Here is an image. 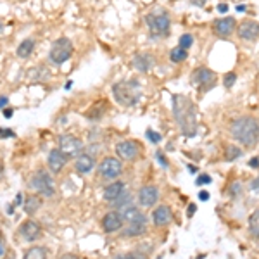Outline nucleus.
I'll return each mask as SVG.
<instances>
[{
  "instance_id": "obj_36",
  "label": "nucleus",
  "mask_w": 259,
  "mask_h": 259,
  "mask_svg": "<svg viewBox=\"0 0 259 259\" xmlns=\"http://www.w3.org/2000/svg\"><path fill=\"white\" fill-rule=\"evenodd\" d=\"M251 190H253V192H256V194H259V175L253 180V182H251Z\"/></svg>"
},
{
  "instance_id": "obj_21",
  "label": "nucleus",
  "mask_w": 259,
  "mask_h": 259,
  "mask_svg": "<svg viewBox=\"0 0 259 259\" xmlns=\"http://www.w3.org/2000/svg\"><path fill=\"white\" fill-rule=\"evenodd\" d=\"M123 194H125V183L112 182L111 185H107L106 189H104V201L114 202V201H118Z\"/></svg>"
},
{
  "instance_id": "obj_23",
  "label": "nucleus",
  "mask_w": 259,
  "mask_h": 259,
  "mask_svg": "<svg viewBox=\"0 0 259 259\" xmlns=\"http://www.w3.org/2000/svg\"><path fill=\"white\" fill-rule=\"evenodd\" d=\"M33 50H35V40H33V38H24L19 43V47H17L16 54L19 55L21 59H26V57H29V55L33 54Z\"/></svg>"
},
{
  "instance_id": "obj_43",
  "label": "nucleus",
  "mask_w": 259,
  "mask_h": 259,
  "mask_svg": "<svg viewBox=\"0 0 259 259\" xmlns=\"http://www.w3.org/2000/svg\"><path fill=\"white\" fill-rule=\"evenodd\" d=\"M199 199H201V201H209V192H206V190H202L201 194H199Z\"/></svg>"
},
{
  "instance_id": "obj_6",
  "label": "nucleus",
  "mask_w": 259,
  "mask_h": 259,
  "mask_svg": "<svg viewBox=\"0 0 259 259\" xmlns=\"http://www.w3.org/2000/svg\"><path fill=\"white\" fill-rule=\"evenodd\" d=\"M71 54H73V43H71L69 38L61 36V38H57L52 42L50 52H48V59H50L54 64L61 66L71 57Z\"/></svg>"
},
{
  "instance_id": "obj_16",
  "label": "nucleus",
  "mask_w": 259,
  "mask_h": 259,
  "mask_svg": "<svg viewBox=\"0 0 259 259\" xmlns=\"http://www.w3.org/2000/svg\"><path fill=\"white\" fill-rule=\"evenodd\" d=\"M67 159H69V157H67L61 149H52L50 154H48L47 164H48V168H50L52 173H61L62 168L66 166Z\"/></svg>"
},
{
  "instance_id": "obj_18",
  "label": "nucleus",
  "mask_w": 259,
  "mask_h": 259,
  "mask_svg": "<svg viewBox=\"0 0 259 259\" xmlns=\"http://www.w3.org/2000/svg\"><path fill=\"white\" fill-rule=\"evenodd\" d=\"M123 227V218L119 213L111 211L102 218V228L106 234H114V232L121 230Z\"/></svg>"
},
{
  "instance_id": "obj_24",
  "label": "nucleus",
  "mask_w": 259,
  "mask_h": 259,
  "mask_svg": "<svg viewBox=\"0 0 259 259\" xmlns=\"http://www.w3.org/2000/svg\"><path fill=\"white\" fill-rule=\"evenodd\" d=\"M145 232H147L145 223H130L128 227L123 230V235H125V237H140Z\"/></svg>"
},
{
  "instance_id": "obj_17",
  "label": "nucleus",
  "mask_w": 259,
  "mask_h": 259,
  "mask_svg": "<svg viewBox=\"0 0 259 259\" xmlns=\"http://www.w3.org/2000/svg\"><path fill=\"white\" fill-rule=\"evenodd\" d=\"M21 235L26 239V242H35V240H38V237L42 235V227H40V223H36V221L28 220L21 225Z\"/></svg>"
},
{
  "instance_id": "obj_19",
  "label": "nucleus",
  "mask_w": 259,
  "mask_h": 259,
  "mask_svg": "<svg viewBox=\"0 0 259 259\" xmlns=\"http://www.w3.org/2000/svg\"><path fill=\"white\" fill-rule=\"evenodd\" d=\"M93 166H95V161L86 152H81L80 156L76 157V161H74V170L81 173V175H88V173L93 170Z\"/></svg>"
},
{
  "instance_id": "obj_30",
  "label": "nucleus",
  "mask_w": 259,
  "mask_h": 259,
  "mask_svg": "<svg viewBox=\"0 0 259 259\" xmlns=\"http://www.w3.org/2000/svg\"><path fill=\"white\" fill-rule=\"evenodd\" d=\"M112 204H114L118 209H123V208H126V206L133 204V202H131V195L125 192V194L121 195V197L118 199V201H114V202H112Z\"/></svg>"
},
{
  "instance_id": "obj_28",
  "label": "nucleus",
  "mask_w": 259,
  "mask_h": 259,
  "mask_svg": "<svg viewBox=\"0 0 259 259\" xmlns=\"http://www.w3.org/2000/svg\"><path fill=\"white\" fill-rule=\"evenodd\" d=\"M239 157H242V149L237 147V145L234 144H228L227 147H225V159L227 161H235L239 159Z\"/></svg>"
},
{
  "instance_id": "obj_47",
  "label": "nucleus",
  "mask_w": 259,
  "mask_h": 259,
  "mask_svg": "<svg viewBox=\"0 0 259 259\" xmlns=\"http://www.w3.org/2000/svg\"><path fill=\"white\" fill-rule=\"evenodd\" d=\"M189 170H190V173H197V168H194V166H190V164H189Z\"/></svg>"
},
{
  "instance_id": "obj_31",
  "label": "nucleus",
  "mask_w": 259,
  "mask_h": 259,
  "mask_svg": "<svg viewBox=\"0 0 259 259\" xmlns=\"http://www.w3.org/2000/svg\"><path fill=\"white\" fill-rule=\"evenodd\" d=\"M235 81H237V73H234V71H232V73H227L223 76V86L225 88H232V86L235 85Z\"/></svg>"
},
{
  "instance_id": "obj_37",
  "label": "nucleus",
  "mask_w": 259,
  "mask_h": 259,
  "mask_svg": "<svg viewBox=\"0 0 259 259\" xmlns=\"http://www.w3.org/2000/svg\"><path fill=\"white\" fill-rule=\"evenodd\" d=\"M0 137H2V138L14 137V131H10L9 128H0Z\"/></svg>"
},
{
  "instance_id": "obj_27",
  "label": "nucleus",
  "mask_w": 259,
  "mask_h": 259,
  "mask_svg": "<svg viewBox=\"0 0 259 259\" xmlns=\"http://www.w3.org/2000/svg\"><path fill=\"white\" fill-rule=\"evenodd\" d=\"M249 234L254 239H259V208L254 209V213L249 216Z\"/></svg>"
},
{
  "instance_id": "obj_49",
  "label": "nucleus",
  "mask_w": 259,
  "mask_h": 259,
  "mask_svg": "<svg viewBox=\"0 0 259 259\" xmlns=\"http://www.w3.org/2000/svg\"><path fill=\"white\" fill-rule=\"evenodd\" d=\"M2 253H3V247H2V242H0V256H2Z\"/></svg>"
},
{
  "instance_id": "obj_12",
  "label": "nucleus",
  "mask_w": 259,
  "mask_h": 259,
  "mask_svg": "<svg viewBox=\"0 0 259 259\" xmlns=\"http://www.w3.org/2000/svg\"><path fill=\"white\" fill-rule=\"evenodd\" d=\"M237 29V21H235V17H221V19H216L213 22V31H215L216 36H220V38H228V36H232V33Z\"/></svg>"
},
{
  "instance_id": "obj_48",
  "label": "nucleus",
  "mask_w": 259,
  "mask_h": 259,
  "mask_svg": "<svg viewBox=\"0 0 259 259\" xmlns=\"http://www.w3.org/2000/svg\"><path fill=\"white\" fill-rule=\"evenodd\" d=\"M2 31H3V22L0 21V33H2Z\"/></svg>"
},
{
  "instance_id": "obj_41",
  "label": "nucleus",
  "mask_w": 259,
  "mask_h": 259,
  "mask_svg": "<svg viewBox=\"0 0 259 259\" xmlns=\"http://www.w3.org/2000/svg\"><path fill=\"white\" fill-rule=\"evenodd\" d=\"M249 166L251 168H258L259 170V157H253V159L249 161Z\"/></svg>"
},
{
  "instance_id": "obj_32",
  "label": "nucleus",
  "mask_w": 259,
  "mask_h": 259,
  "mask_svg": "<svg viewBox=\"0 0 259 259\" xmlns=\"http://www.w3.org/2000/svg\"><path fill=\"white\" fill-rule=\"evenodd\" d=\"M145 137H147L149 140H151V144H159V142H161V138H163L159 133H156V131L151 130V128H149L147 131H145Z\"/></svg>"
},
{
  "instance_id": "obj_7",
  "label": "nucleus",
  "mask_w": 259,
  "mask_h": 259,
  "mask_svg": "<svg viewBox=\"0 0 259 259\" xmlns=\"http://www.w3.org/2000/svg\"><path fill=\"white\" fill-rule=\"evenodd\" d=\"M31 187L40 195H43V197H52V195L55 194L54 180H52L50 173L45 171V170H38V171L35 173V175H33Z\"/></svg>"
},
{
  "instance_id": "obj_1",
  "label": "nucleus",
  "mask_w": 259,
  "mask_h": 259,
  "mask_svg": "<svg viewBox=\"0 0 259 259\" xmlns=\"http://www.w3.org/2000/svg\"><path fill=\"white\" fill-rule=\"evenodd\" d=\"M173 116H175L176 125L180 126L182 133L185 137H194L197 133V109L192 99H189L187 95H173Z\"/></svg>"
},
{
  "instance_id": "obj_13",
  "label": "nucleus",
  "mask_w": 259,
  "mask_h": 259,
  "mask_svg": "<svg viewBox=\"0 0 259 259\" xmlns=\"http://www.w3.org/2000/svg\"><path fill=\"white\" fill-rule=\"evenodd\" d=\"M131 66L140 73H147L156 66V55L151 54V52H138L131 59Z\"/></svg>"
},
{
  "instance_id": "obj_33",
  "label": "nucleus",
  "mask_w": 259,
  "mask_h": 259,
  "mask_svg": "<svg viewBox=\"0 0 259 259\" xmlns=\"http://www.w3.org/2000/svg\"><path fill=\"white\" fill-rule=\"evenodd\" d=\"M112 259H145V258L137 253H123V254H116Z\"/></svg>"
},
{
  "instance_id": "obj_9",
  "label": "nucleus",
  "mask_w": 259,
  "mask_h": 259,
  "mask_svg": "<svg viewBox=\"0 0 259 259\" xmlns=\"http://www.w3.org/2000/svg\"><path fill=\"white\" fill-rule=\"evenodd\" d=\"M99 173L106 180H116L123 173V163L118 157H106L99 164Z\"/></svg>"
},
{
  "instance_id": "obj_10",
  "label": "nucleus",
  "mask_w": 259,
  "mask_h": 259,
  "mask_svg": "<svg viewBox=\"0 0 259 259\" xmlns=\"http://www.w3.org/2000/svg\"><path fill=\"white\" fill-rule=\"evenodd\" d=\"M140 144L137 140H123L116 144V154L121 161H135L140 157Z\"/></svg>"
},
{
  "instance_id": "obj_25",
  "label": "nucleus",
  "mask_w": 259,
  "mask_h": 259,
  "mask_svg": "<svg viewBox=\"0 0 259 259\" xmlns=\"http://www.w3.org/2000/svg\"><path fill=\"white\" fill-rule=\"evenodd\" d=\"M22 259H47V249L42 246H33L26 251Z\"/></svg>"
},
{
  "instance_id": "obj_5",
  "label": "nucleus",
  "mask_w": 259,
  "mask_h": 259,
  "mask_svg": "<svg viewBox=\"0 0 259 259\" xmlns=\"http://www.w3.org/2000/svg\"><path fill=\"white\" fill-rule=\"evenodd\" d=\"M190 81H192V83L197 86L199 92L204 93V92H209V90L215 88V86H216L218 74L213 69H209V67L199 66L197 69H194Z\"/></svg>"
},
{
  "instance_id": "obj_4",
  "label": "nucleus",
  "mask_w": 259,
  "mask_h": 259,
  "mask_svg": "<svg viewBox=\"0 0 259 259\" xmlns=\"http://www.w3.org/2000/svg\"><path fill=\"white\" fill-rule=\"evenodd\" d=\"M145 24L152 38H166L171 31V19L166 12H151L145 16Z\"/></svg>"
},
{
  "instance_id": "obj_11",
  "label": "nucleus",
  "mask_w": 259,
  "mask_h": 259,
  "mask_svg": "<svg viewBox=\"0 0 259 259\" xmlns=\"http://www.w3.org/2000/svg\"><path fill=\"white\" fill-rule=\"evenodd\" d=\"M237 35L240 40L246 42H256L259 38V22L253 19H244L237 26Z\"/></svg>"
},
{
  "instance_id": "obj_38",
  "label": "nucleus",
  "mask_w": 259,
  "mask_h": 259,
  "mask_svg": "<svg viewBox=\"0 0 259 259\" xmlns=\"http://www.w3.org/2000/svg\"><path fill=\"white\" fill-rule=\"evenodd\" d=\"M156 156H157V161H159V163L163 164L164 168H168V166H170V163H168V159H166V157L163 156V154H161V152H157Z\"/></svg>"
},
{
  "instance_id": "obj_42",
  "label": "nucleus",
  "mask_w": 259,
  "mask_h": 259,
  "mask_svg": "<svg viewBox=\"0 0 259 259\" xmlns=\"http://www.w3.org/2000/svg\"><path fill=\"white\" fill-rule=\"evenodd\" d=\"M7 104H9V99H7L5 95H2V97H0V109H3V107L7 106Z\"/></svg>"
},
{
  "instance_id": "obj_8",
  "label": "nucleus",
  "mask_w": 259,
  "mask_h": 259,
  "mask_svg": "<svg viewBox=\"0 0 259 259\" xmlns=\"http://www.w3.org/2000/svg\"><path fill=\"white\" fill-rule=\"evenodd\" d=\"M59 149H61L67 157H78L83 152V142L78 137H74V135L66 133L59 137Z\"/></svg>"
},
{
  "instance_id": "obj_39",
  "label": "nucleus",
  "mask_w": 259,
  "mask_h": 259,
  "mask_svg": "<svg viewBox=\"0 0 259 259\" xmlns=\"http://www.w3.org/2000/svg\"><path fill=\"white\" fill-rule=\"evenodd\" d=\"M195 211H197V206H195V204H190L189 209H187V216L192 218V216L195 215Z\"/></svg>"
},
{
  "instance_id": "obj_44",
  "label": "nucleus",
  "mask_w": 259,
  "mask_h": 259,
  "mask_svg": "<svg viewBox=\"0 0 259 259\" xmlns=\"http://www.w3.org/2000/svg\"><path fill=\"white\" fill-rule=\"evenodd\" d=\"M12 114H14V111H12V109H3V116H5L7 119H9V118H12Z\"/></svg>"
},
{
  "instance_id": "obj_29",
  "label": "nucleus",
  "mask_w": 259,
  "mask_h": 259,
  "mask_svg": "<svg viewBox=\"0 0 259 259\" xmlns=\"http://www.w3.org/2000/svg\"><path fill=\"white\" fill-rule=\"evenodd\" d=\"M192 45H194V36L190 35V33H185V35L180 36L178 47H182V48H185V50H189V48L192 47Z\"/></svg>"
},
{
  "instance_id": "obj_14",
  "label": "nucleus",
  "mask_w": 259,
  "mask_h": 259,
  "mask_svg": "<svg viewBox=\"0 0 259 259\" xmlns=\"http://www.w3.org/2000/svg\"><path fill=\"white\" fill-rule=\"evenodd\" d=\"M159 201V190L156 185H144L138 190V204L142 208H152Z\"/></svg>"
},
{
  "instance_id": "obj_50",
  "label": "nucleus",
  "mask_w": 259,
  "mask_h": 259,
  "mask_svg": "<svg viewBox=\"0 0 259 259\" xmlns=\"http://www.w3.org/2000/svg\"><path fill=\"white\" fill-rule=\"evenodd\" d=\"M10 259H12V258H10Z\"/></svg>"
},
{
  "instance_id": "obj_40",
  "label": "nucleus",
  "mask_w": 259,
  "mask_h": 259,
  "mask_svg": "<svg viewBox=\"0 0 259 259\" xmlns=\"http://www.w3.org/2000/svg\"><path fill=\"white\" fill-rule=\"evenodd\" d=\"M208 0H190V5H195V7H204V3Z\"/></svg>"
},
{
  "instance_id": "obj_35",
  "label": "nucleus",
  "mask_w": 259,
  "mask_h": 259,
  "mask_svg": "<svg viewBox=\"0 0 259 259\" xmlns=\"http://www.w3.org/2000/svg\"><path fill=\"white\" fill-rule=\"evenodd\" d=\"M211 182H213V178L209 175H201L195 183H197V185H204V183H211Z\"/></svg>"
},
{
  "instance_id": "obj_34",
  "label": "nucleus",
  "mask_w": 259,
  "mask_h": 259,
  "mask_svg": "<svg viewBox=\"0 0 259 259\" xmlns=\"http://www.w3.org/2000/svg\"><path fill=\"white\" fill-rule=\"evenodd\" d=\"M240 190H242V185H240V182H235L234 185L230 187V195L232 197H237L240 194Z\"/></svg>"
},
{
  "instance_id": "obj_15",
  "label": "nucleus",
  "mask_w": 259,
  "mask_h": 259,
  "mask_svg": "<svg viewBox=\"0 0 259 259\" xmlns=\"http://www.w3.org/2000/svg\"><path fill=\"white\" fill-rule=\"evenodd\" d=\"M119 215H121L123 221H126L128 225L130 223H147V218H145L144 213H142L135 204H130V206H126V208L119 209Z\"/></svg>"
},
{
  "instance_id": "obj_46",
  "label": "nucleus",
  "mask_w": 259,
  "mask_h": 259,
  "mask_svg": "<svg viewBox=\"0 0 259 259\" xmlns=\"http://www.w3.org/2000/svg\"><path fill=\"white\" fill-rule=\"evenodd\" d=\"M59 259H78L76 256H73V254H62Z\"/></svg>"
},
{
  "instance_id": "obj_2",
  "label": "nucleus",
  "mask_w": 259,
  "mask_h": 259,
  "mask_svg": "<svg viewBox=\"0 0 259 259\" xmlns=\"http://www.w3.org/2000/svg\"><path fill=\"white\" fill-rule=\"evenodd\" d=\"M232 138L246 149H253L259 144V121L253 116H240L230 125Z\"/></svg>"
},
{
  "instance_id": "obj_22",
  "label": "nucleus",
  "mask_w": 259,
  "mask_h": 259,
  "mask_svg": "<svg viewBox=\"0 0 259 259\" xmlns=\"http://www.w3.org/2000/svg\"><path fill=\"white\" fill-rule=\"evenodd\" d=\"M40 208H42V199H40L38 195H28V197L24 199V204H22L24 213H28V215H35Z\"/></svg>"
},
{
  "instance_id": "obj_20",
  "label": "nucleus",
  "mask_w": 259,
  "mask_h": 259,
  "mask_svg": "<svg viewBox=\"0 0 259 259\" xmlns=\"http://www.w3.org/2000/svg\"><path fill=\"white\" fill-rule=\"evenodd\" d=\"M152 220L156 227H166L173 220L171 209L168 208V206H159V208H156V211L152 213Z\"/></svg>"
},
{
  "instance_id": "obj_26",
  "label": "nucleus",
  "mask_w": 259,
  "mask_h": 259,
  "mask_svg": "<svg viewBox=\"0 0 259 259\" xmlns=\"http://www.w3.org/2000/svg\"><path fill=\"white\" fill-rule=\"evenodd\" d=\"M187 57H189V50H185L182 47H175L170 52V61L173 64H180V62L187 61Z\"/></svg>"
},
{
  "instance_id": "obj_45",
  "label": "nucleus",
  "mask_w": 259,
  "mask_h": 259,
  "mask_svg": "<svg viewBox=\"0 0 259 259\" xmlns=\"http://www.w3.org/2000/svg\"><path fill=\"white\" fill-rule=\"evenodd\" d=\"M218 10H220V12H227L228 5H227V3H220V5H218Z\"/></svg>"
},
{
  "instance_id": "obj_3",
  "label": "nucleus",
  "mask_w": 259,
  "mask_h": 259,
  "mask_svg": "<svg viewBox=\"0 0 259 259\" xmlns=\"http://www.w3.org/2000/svg\"><path fill=\"white\" fill-rule=\"evenodd\" d=\"M112 95L114 100L123 107H133L140 102L142 99V88L138 81L128 80V81H119L112 86Z\"/></svg>"
}]
</instances>
